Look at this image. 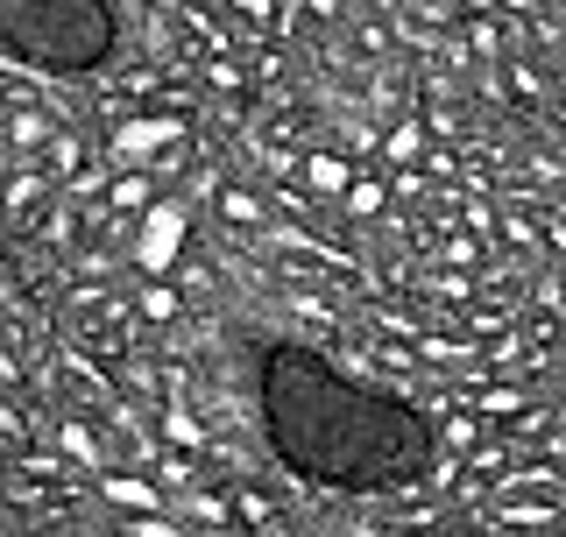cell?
Listing matches in <instances>:
<instances>
[{
  "label": "cell",
  "mask_w": 566,
  "mask_h": 537,
  "mask_svg": "<svg viewBox=\"0 0 566 537\" xmlns=\"http://www.w3.org/2000/svg\"><path fill=\"white\" fill-rule=\"evenodd\" d=\"M234 516H248V524H270V503H262L255 488H234Z\"/></svg>",
  "instance_id": "8fae6325"
},
{
  "label": "cell",
  "mask_w": 566,
  "mask_h": 537,
  "mask_svg": "<svg viewBox=\"0 0 566 537\" xmlns=\"http://www.w3.org/2000/svg\"><path fill=\"white\" fill-rule=\"evenodd\" d=\"M0 432H14V439H22V410H8V403H0Z\"/></svg>",
  "instance_id": "e0dca14e"
},
{
  "label": "cell",
  "mask_w": 566,
  "mask_h": 537,
  "mask_svg": "<svg viewBox=\"0 0 566 537\" xmlns=\"http://www.w3.org/2000/svg\"><path fill=\"white\" fill-rule=\"evenodd\" d=\"M177 135H185V128H177V120H128V128L114 135V156H120V164H128V156L142 164V156H149L156 141H177Z\"/></svg>",
  "instance_id": "3957f363"
},
{
  "label": "cell",
  "mask_w": 566,
  "mask_h": 537,
  "mask_svg": "<svg viewBox=\"0 0 566 537\" xmlns=\"http://www.w3.org/2000/svg\"><path fill=\"white\" fill-rule=\"evenodd\" d=\"M164 432H170V445H206V432L185 418V410H164Z\"/></svg>",
  "instance_id": "ba28073f"
},
{
  "label": "cell",
  "mask_w": 566,
  "mask_h": 537,
  "mask_svg": "<svg viewBox=\"0 0 566 537\" xmlns=\"http://www.w3.org/2000/svg\"><path fill=\"white\" fill-rule=\"evenodd\" d=\"M347 206L354 212H376L382 206V185H347Z\"/></svg>",
  "instance_id": "4fadbf2b"
},
{
  "label": "cell",
  "mask_w": 566,
  "mask_h": 537,
  "mask_svg": "<svg viewBox=\"0 0 566 537\" xmlns=\"http://www.w3.org/2000/svg\"><path fill=\"white\" fill-rule=\"evenodd\" d=\"M185 312V304H177L170 291H142V318H156V326H164V318H177Z\"/></svg>",
  "instance_id": "30bf717a"
},
{
  "label": "cell",
  "mask_w": 566,
  "mask_h": 537,
  "mask_svg": "<svg viewBox=\"0 0 566 537\" xmlns=\"http://www.w3.org/2000/svg\"><path fill=\"white\" fill-rule=\"evenodd\" d=\"M106 503H120V509H156L164 495L142 488V481H128V474H106Z\"/></svg>",
  "instance_id": "277c9868"
},
{
  "label": "cell",
  "mask_w": 566,
  "mask_h": 537,
  "mask_svg": "<svg viewBox=\"0 0 566 537\" xmlns=\"http://www.w3.org/2000/svg\"><path fill=\"white\" fill-rule=\"evenodd\" d=\"M255 410L270 453L312 488H340V495L418 488L439 453L432 418L411 397L354 382L340 361H326L318 347H297V339L262 347Z\"/></svg>",
  "instance_id": "6da1fadb"
},
{
  "label": "cell",
  "mask_w": 566,
  "mask_h": 537,
  "mask_svg": "<svg viewBox=\"0 0 566 537\" xmlns=\"http://www.w3.org/2000/svg\"><path fill=\"white\" fill-rule=\"evenodd\" d=\"M8 135H14V141H43V114H14Z\"/></svg>",
  "instance_id": "9a60e30c"
},
{
  "label": "cell",
  "mask_w": 566,
  "mask_h": 537,
  "mask_svg": "<svg viewBox=\"0 0 566 537\" xmlns=\"http://www.w3.org/2000/svg\"><path fill=\"white\" fill-rule=\"evenodd\" d=\"M50 164H57V170H71V164H78V141H71V135H57V149H50Z\"/></svg>",
  "instance_id": "2e32d148"
},
{
  "label": "cell",
  "mask_w": 566,
  "mask_h": 537,
  "mask_svg": "<svg viewBox=\"0 0 566 537\" xmlns=\"http://www.w3.org/2000/svg\"><path fill=\"white\" fill-rule=\"evenodd\" d=\"M220 212H227V220L241 227V220H255V199H241V191H227V199H220Z\"/></svg>",
  "instance_id": "5bb4252c"
},
{
  "label": "cell",
  "mask_w": 566,
  "mask_h": 537,
  "mask_svg": "<svg viewBox=\"0 0 566 537\" xmlns=\"http://www.w3.org/2000/svg\"><path fill=\"white\" fill-rule=\"evenodd\" d=\"M418 141H424V128H418V120H403V128L389 135V156H397V164H411V156H418Z\"/></svg>",
  "instance_id": "9c48e42d"
},
{
  "label": "cell",
  "mask_w": 566,
  "mask_h": 537,
  "mask_svg": "<svg viewBox=\"0 0 566 537\" xmlns=\"http://www.w3.org/2000/svg\"><path fill=\"white\" fill-rule=\"evenodd\" d=\"M64 453L85 460V467H99V445H93V432H85V424H64Z\"/></svg>",
  "instance_id": "52a82bcc"
},
{
  "label": "cell",
  "mask_w": 566,
  "mask_h": 537,
  "mask_svg": "<svg viewBox=\"0 0 566 537\" xmlns=\"http://www.w3.org/2000/svg\"><path fill=\"white\" fill-rule=\"evenodd\" d=\"M0 199H8V212H29L35 199H43V177H35V170L29 177H8V191H0Z\"/></svg>",
  "instance_id": "8992f818"
},
{
  "label": "cell",
  "mask_w": 566,
  "mask_h": 537,
  "mask_svg": "<svg viewBox=\"0 0 566 537\" xmlns=\"http://www.w3.org/2000/svg\"><path fill=\"white\" fill-rule=\"evenodd\" d=\"M114 43V0H0V50L35 71H99Z\"/></svg>",
  "instance_id": "7a4b0ae2"
},
{
  "label": "cell",
  "mask_w": 566,
  "mask_h": 537,
  "mask_svg": "<svg viewBox=\"0 0 566 537\" xmlns=\"http://www.w3.org/2000/svg\"><path fill=\"white\" fill-rule=\"evenodd\" d=\"M206 78H212V85H220V93H241V71H234V64H227V57H212V64H206Z\"/></svg>",
  "instance_id": "7c38bea8"
},
{
  "label": "cell",
  "mask_w": 566,
  "mask_h": 537,
  "mask_svg": "<svg viewBox=\"0 0 566 537\" xmlns=\"http://www.w3.org/2000/svg\"><path fill=\"white\" fill-rule=\"evenodd\" d=\"M559 199H566V185H559Z\"/></svg>",
  "instance_id": "ac0fdd59"
},
{
  "label": "cell",
  "mask_w": 566,
  "mask_h": 537,
  "mask_svg": "<svg viewBox=\"0 0 566 537\" xmlns=\"http://www.w3.org/2000/svg\"><path fill=\"white\" fill-rule=\"evenodd\" d=\"M106 199H114V212H120V220H135V212H149V177H120V185L114 191H106Z\"/></svg>",
  "instance_id": "5b68a950"
}]
</instances>
